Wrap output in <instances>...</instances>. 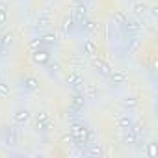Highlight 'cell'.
I'll use <instances>...</instances> for the list:
<instances>
[{"mask_svg": "<svg viewBox=\"0 0 158 158\" xmlns=\"http://www.w3.org/2000/svg\"><path fill=\"white\" fill-rule=\"evenodd\" d=\"M88 127L84 125V121L80 119H74L69 123V134L74 138V141H84L86 139V134H88Z\"/></svg>", "mask_w": 158, "mask_h": 158, "instance_id": "obj_1", "label": "cell"}, {"mask_svg": "<svg viewBox=\"0 0 158 158\" xmlns=\"http://www.w3.org/2000/svg\"><path fill=\"white\" fill-rule=\"evenodd\" d=\"M2 139H4V143H6L8 147L17 145V143H19V128H17V125L6 127L4 132H2Z\"/></svg>", "mask_w": 158, "mask_h": 158, "instance_id": "obj_2", "label": "cell"}, {"mask_svg": "<svg viewBox=\"0 0 158 158\" xmlns=\"http://www.w3.org/2000/svg\"><path fill=\"white\" fill-rule=\"evenodd\" d=\"M86 97L82 91H73L71 95V102H69V110H74V112H82L84 106H86Z\"/></svg>", "mask_w": 158, "mask_h": 158, "instance_id": "obj_3", "label": "cell"}, {"mask_svg": "<svg viewBox=\"0 0 158 158\" xmlns=\"http://www.w3.org/2000/svg\"><path fill=\"white\" fill-rule=\"evenodd\" d=\"M71 15L74 17L76 24L80 23L82 19H86V17H88V2H84V0H76V4L73 6V11H71Z\"/></svg>", "mask_w": 158, "mask_h": 158, "instance_id": "obj_4", "label": "cell"}, {"mask_svg": "<svg viewBox=\"0 0 158 158\" xmlns=\"http://www.w3.org/2000/svg\"><path fill=\"white\" fill-rule=\"evenodd\" d=\"M30 117H32L30 110H26V108H19V110H15V114L11 115V121H13V125L23 127V125H26V123L30 121Z\"/></svg>", "mask_w": 158, "mask_h": 158, "instance_id": "obj_5", "label": "cell"}, {"mask_svg": "<svg viewBox=\"0 0 158 158\" xmlns=\"http://www.w3.org/2000/svg\"><path fill=\"white\" fill-rule=\"evenodd\" d=\"M65 82H67V86H69L73 91H80V89H82V86H84V80H82V76L78 74V73H74V71L67 74Z\"/></svg>", "mask_w": 158, "mask_h": 158, "instance_id": "obj_6", "label": "cell"}, {"mask_svg": "<svg viewBox=\"0 0 158 158\" xmlns=\"http://www.w3.org/2000/svg\"><path fill=\"white\" fill-rule=\"evenodd\" d=\"M108 78V82H110V86H121V84H125L127 80H128V76H127V73L125 71H110V74L106 76Z\"/></svg>", "mask_w": 158, "mask_h": 158, "instance_id": "obj_7", "label": "cell"}, {"mask_svg": "<svg viewBox=\"0 0 158 158\" xmlns=\"http://www.w3.org/2000/svg\"><path fill=\"white\" fill-rule=\"evenodd\" d=\"M82 54L91 58L95 54H99V45L95 39H84V45H82Z\"/></svg>", "mask_w": 158, "mask_h": 158, "instance_id": "obj_8", "label": "cell"}, {"mask_svg": "<svg viewBox=\"0 0 158 158\" xmlns=\"http://www.w3.org/2000/svg\"><path fill=\"white\" fill-rule=\"evenodd\" d=\"M127 21H128V15H127L123 10H115V11H114L112 23H114V26H115V28L123 30V28H125V24H127Z\"/></svg>", "mask_w": 158, "mask_h": 158, "instance_id": "obj_9", "label": "cell"}, {"mask_svg": "<svg viewBox=\"0 0 158 158\" xmlns=\"http://www.w3.org/2000/svg\"><path fill=\"white\" fill-rule=\"evenodd\" d=\"M32 60H34L35 63L47 65V61L50 60V52L45 50V48H35V50H32Z\"/></svg>", "mask_w": 158, "mask_h": 158, "instance_id": "obj_10", "label": "cell"}, {"mask_svg": "<svg viewBox=\"0 0 158 158\" xmlns=\"http://www.w3.org/2000/svg\"><path fill=\"white\" fill-rule=\"evenodd\" d=\"M61 30H63V34H65V35L76 30V21H74V17H73V15H65V17L61 19Z\"/></svg>", "mask_w": 158, "mask_h": 158, "instance_id": "obj_11", "label": "cell"}, {"mask_svg": "<svg viewBox=\"0 0 158 158\" xmlns=\"http://www.w3.org/2000/svg\"><path fill=\"white\" fill-rule=\"evenodd\" d=\"M127 52L128 54H134V52H138L139 50V47H141V39H139V35H127Z\"/></svg>", "mask_w": 158, "mask_h": 158, "instance_id": "obj_12", "label": "cell"}, {"mask_svg": "<svg viewBox=\"0 0 158 158\" xmlns=\"http://www.w3.org/2000/svg\"><path fill=\"white\" fill-rule=\"evenodd\" d=\"M82 93H84V97L86 99H97L99 95H101V89H99V86L97 84H86V86H82V89H80Z\"/></svg>", "mask_w": 158, "mask_h": 158, "instance_id": "obj_13", "label": "cell"}, {"mask_svg": "<svg viewBox=\"0 0 158 158\" xmlns=\"http://www.w3.org/2000/svg\"><path fill=\"white\" fill-rule=\"evenodd\" d=\"M52 23V13L48 11V10H45V11H39V15H37V28H48V24Z\"/></svg>", "mask_w": 158, "mask_h": 158, "instance_id": "obj_14", "label": "cell"}, {"mask_svg": "<svg viewBox=\"0 0 158 158\" xmlns=\"http://www.w3.org/2000/svg\"><path fill=\"white\" fill-rule=\"evenodd\" d=\"M132 125H134V119H132L128 114H121V115H117V127H119L121 130L132 128Z\"/></svg>", "mask_w": 158, "mask_h": 158, "instance_id": "obj_15", "label": "cell"}, {"mask_svg": "<svg viewBox=\"0 0 158 158\" xmlns=\"http://www.w3.org/2000/svg\"><path fill=\"white\" fill-rule=\"evenodd\" d=\"M138 139H139V136H138L132 128L123 130V143H125V145H136Z\"/></svg>", "mask_w": 158, "mask_h": 158, "instance_id": "obj_16", "label": "cell"}, {"mask_svg": "<svg viewBox=\"0 0 158 158\" xmlns=\"http://www.w3.org/2000/svg\"><path fill=\"white\" fill-rule=\"evenodd\" d=\"M132 11H134V15L136 17H145L147 13H149V6L145 4V2H134L132 4Z\"/></svg>", "mask_w": 158, "mask_h": 158, "instance_id": "obj_17", "label": "cell"}, {"mask_svg": "<svg viewBox=\"0 0 158 158\" xmlns=\"http://www.w3.org/2000/svg\"><path fill=\"white\" fill-rule=\"evenodd\" d=\"M23 86H24L26 91H37L39 89V80H37L35 76H26L24 82H23Z\"/></svg>", "mask_w": 158, "mask_h": 158, "instance_id": "obj_18", "label": "cell"}, {"mask_svg": "<svg viewBox=\"0 0 158 158\" xmlns=\"http://www.w3.org/2000/svg\"><path fill=\"white\" fill-rule=\"evenodd\" d=\"M0 39H2V50L6 52L8 48L13 47V43H15V34H13V32H8V34H4V35H0Z\"/></svg>", "mask_w": 158, "mask_h": 158, "instance_id": "obj_19", "label": "cell"}, {"mask_svg": "<svg viewBox=\"0 0 158 158\" xmlns=\"http://www.w3.org/2000/svg\"><path fill=\"white\" fill-rule=\"evenodd\" d=\"M39 37H41L43 45H56V43H58V35L52 34V32H45V34H41Z\"/></svg>", "mask_w": 158, "mask_h": 158, "instance_id": "obj_20", "label": "cell"}, {"mask_svg": "<svg viewBox=\"0 0 158 158\" xmlns=\"http://www.w3.org/2000/svg\"><path fill=\"white\" fill-rule=\"evenodd\" d=\"M121 104L125 108H136L138 106V99L136 97H125V99H121Z\"/></svg>", "mask_w": 158, "mask_h": 158, "instance_id": "obj_21", "label": "cell"}, {"mask_svg": "<svg viewBox=\"0 0 158 158\" xmlns=\"http://www.w3.org/2000/svg\"><path fill=\"white\" fill-rule=\"evenodd\" d=\"M10 84L8 82H2L0 80V99H6V97H10Z\"/></svg>", "mask_w": 158, "mask_h": 158, "instance_id": "obj_22", "label": "cell"}, {"mask_svg": "<svg viewBox=\"0 0 158 158\" xmlns=\"http://www.w3.org/2000/svg\"><path fill=\"white\" fill-rule=\"evenodd\" d=\"M48 121H50V117H48L47 112H39L35 115V123H48Z\"/></svg>", "mask_w": 158, "mask_h": 158, "instance_id": "obj_23", "label": "cell"}, {"mask_svg": "<svg viewBox=\"0 0 158 158\" xmlns=\"http://www.w3.org/2000/svg\"><path fill=\"white\" fill-rule=\"evenodd\" d=\"M43 47V41H41V37H34L32 41H30V48L32 50H35V48H41Z\"/></svg>", "mask_w": 158, "mask_h": 158, "instance_id": "obj_24", "label": "cell"}, {"mask_svg": "<svg viewBox=\"0 0 158 158\" xmlns=\"http://www.w3.org/2000/svg\"><path fill=\"white\" fill-rule=\"evenodd\" d=\"M6 13H8L6 4H0V26H2V24L6 23Z\"/></svg>", "mask_w": 158, "mask_h": 158, "instance_id": "obj_25", "label": "cell"}, {"mask_svg": "<svg viewBox=\"0 0 158 158\" xmlns=\"http://www.w3.org/2000/svg\"><path fill=\"white\" fill-rule=\"evenodd\" d=\"M154 154H156V145L151 143V147H149V156H154Z\"/></svg>", "mask_w": 158, "mask_h": 158, "instance_id": "obj_26", "label": "cell"}, {"mask_svg": "<svg viewBox=\"0 0 158 158\" xmlns=\"http://www.w3.org/2000/svg\"><path fill=\"white\" fill-rule=\"evenodd\" d=\"M149 10H151V15H152V17H156V15H158V8H156V6H151Z\"/></svg>", "mask_w": 158, "mask_h": 158, "instance_id": "obj_27", "label": "cell"}, {"mask_svg": "<svg viewBox=\"0 0 158 158\" xmlns=\"http://www.w3.org/2000/svg\"><path fill=\"white\" fill-rule=\"evenodd\" d=\"M4 54V50H2V39H0V56Z\"/></svg>", "mask_w": 158, "mask_h": 158, "instance_id": "obj_28", "label": "cell"}, {"mask_svg": "<svg viewBox=\"0 0 158 158\" xmlns=\"http://www.w3.org/2000/svg\"><path fill=\"white\" fill-rule=\"evenodd\" d=\"M0 80H2V73H0Z\"/></svg>", "mask_w": 158, "mask_h": 158, "instance_id": "obj_29", "label": "cell"}, {"mask_svg": "<svg viewBox=\"0 0 158 158\" xmlns=\"http://www.w3.org/2000/svg\"><path fill=\"white\" fill-rule=\"evenodd\" d=\"M84 2H91V0H84Z\"/></svg>", "mask_w": 158, "mask_h": 158, "instance_id": "obj_30", "label": "cell"}, {"mask_svg": "<svg viewBox=\"0 0 158 158\" xmlns=\"http://www.w3.org/2000/svg\"><path fill=\"white\" fill-rule=\"evenodd\" d=\"M43 2H48V0H43Z\"/></svg>", "mask_w": 158, "mask_h": 158, "instance_id": "obj_31", "label": "cell"}]
</instances>
